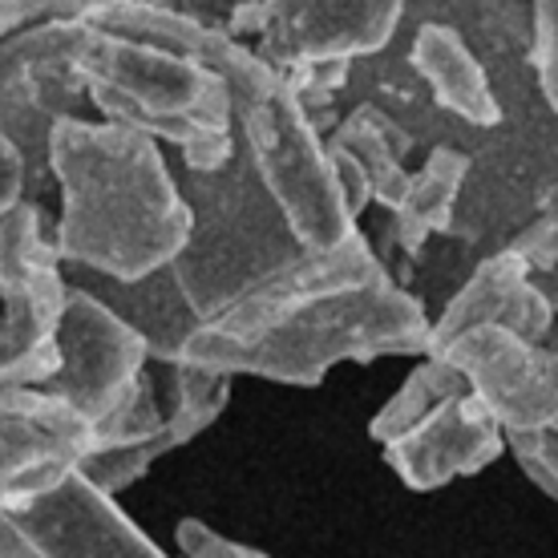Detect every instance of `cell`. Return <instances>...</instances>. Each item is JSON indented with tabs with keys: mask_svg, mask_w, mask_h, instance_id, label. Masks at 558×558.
<instances>
[{
	"mask_svg": "<svg viewBox=\"0 0 558 558\" xmlns=\"http://www.w3.org/2000/svg\"><path fill=\"white\" fill-rule=\"evenodd\" d=\"M514 252L526 255V264H534V267H555L558 264V215L546 219L543 227H534Z\"/></svg>",
	"mask_w": 558,
	"mask_h": 558,
	"instance_id": "19",
	"label": "cell"
},
{
	"mask_svg": "<svg viewBox=\"0 0 558 558\" xmlns=\"http://www.w3.org/2000/svg\"><path fill=\"white\" fill-rule=\"evenodd\" d=\"M13 518L41 558H174L82 470Z\"/></svg>",
	"mask_w": 558,
	"mask_h": 558,
	"instance_id": "12",
	"label": "cell"
},
{
	"mask_svg": "<svg viewBox=\"0 0 558 558\" xmlns=\"http://www.w3.org/2000/svg\"><path fill=\"white\" fill-rule=\"evenodd\" d=\"M94 453V425L45 389H0V510H25Z\"/></svg>",
	"mask_w": 558,
	"mask_h": 558,
	"instance_id": "11",
	"label": "cell"
},
{
	"mask_svg": "<svg viewBox=\"0 0 558 558\" xmlns=\"http://www.w3.org/2000/svg\"><path fill=\"white\" fill-rule=\"evenodd\" d=\"M65 276H70V283L98 295L101 304H110L146 340L154 364L182 361L186 340L203 324L195 316V307L186 304V295H182L179 279H174L170 267H162V271H154L146 279H134V283L89 276V271H77V267H65Z\"/></svg>",
	"mask_w": 558,
	"mask_h": 558,
	"instance_id": "14",
	"label": "cell"
},
{
	"mask_svg": "<svg viewBox=\"0 0 558 558\" xmlns=\"http://www.w3.org/2000/svg\"><path fill=\"white\" fill-rule=\"evenodd\" d=\"M174 179L191 207V239L170 271L198 320L219 316L239 295H247L307 252L259 182L247 150L239 146V134L235 154L219 170H191L174 162Z\"/></svg>",
	"mask_w": 558,
	"mask_h": 558,
	"instance_id": "5",
	"label": "cell"
},
{
	"mask_svg": "<svg viewBox=\"0 0 558 558\" xmlns=\"http://www.w3.org/2000/svg\"><path fill=\"white\" fill-rule=\"evenodd\" d=\"M531 73L546 110L558 113V0L531 4Z\"/></svg>",
	"mask_w": 558,
	"mask_h": 558,
	"instance_id": "15",
	"label": "cell"
},
{
	"mask_svg": "<svg viewBox=\"0 0 558 558\" xmlns=\"http://www.w3.org/2000/svg\"><path fill=\"white\" fill-rule=\"evenodd\" d=\"M150 368V349L110 304L70 283L61 320V364L41 389L61 397L94 429L126 405Z\"/></svg>",
	"mask_w": 558,
	"mask_h": 558,
	"instance_id": "10",
	"label": "cell"
},
{
	"mask_svg": "<svg viewBox=\"0 0 558 558\" xmlns=\"http://www.w3.org/2000/svg\"><path fill=\"white\" fill-rule=\"evenodd\" d=\"M174 543H179L182 558H271L264 550H255V546L210 531L207 522H198V518H182L179 531H174Z\"/></svg>",
	"mask_w": 558,
	"mask_h": 558,
	"instance_id": "17",
	"label": "cell"
},
{
	"mask_svg": "<svg viewBox=\"0 0 558 558\" xmlns=\"http://www.w3.org/2000/svg\"><path fill=\"white\" fill-rule=\"evenodd\" d=\"M70 37L94 118L138 130L191 170H219L235 154V37L158 0H89L70 16Z\"/></svg>",
	"mask_w": 558,
	"mask_h": 558,
	"instance_id": "2",
	"label": "cell"
},
{
	"mask_svg": "<svg viewBox=\"0 0 558 558\" xmlns=\"http://www.w3.org/2000/svg\"><path fill=\"white\" fill-rule=\"evenodd\" d=\"M392 474L429 494L458 477L482 474L506 453V429L441 356H417L401 389L368 425Z\"/></svg>",
	"mask_w": 558,
	"mask_h": 558,
	"instance_id": "6",
	"label": "cell"
},
{
	"mask_svg": "<svg viewBox=\"0 0 558 558\" xmlns=\"http://www.w3.org/2000/svg\"><path fill=\"white\" fill-rule=\"evenodd\" d=\"M506 449L518 461V470L531 477L550 502H558V425L531 433H506Z\"/></svg>",
	"mask_w": 558,
	"mask_h": 558,
	"instance_id": "16",
	"label": "cell"
},
{
	"mask_svg": "<svg viewBox=\"0 0 558 558\" xmlns=\"http://www.w3.org/2000/svg\"><path fill=\"white\" fill-rule=\"evenodd\" d=\"M433 316L364 227L332 252H304L195 328L182 361L223 373L312 389L336 364L425 356Z\"/></svg>",
	"mask_w": 558,
	"mask_h": 558,
	"instance_id": "1",
	"label": "cell"
},
{
	"mask_svg": "<svg viewBox=\"0 0 558 558\" xmlns=\"http://www.w3.org/2000/svg\"><path fill=\"white\" fill-rule=\"evenodd\" d=\"M61 198V264L134 283L179 259L191 239V207L170 154L154 138L101 118H65L49 142Z\"/></svg>",
	"mask_w": 558,
	"mask_h": 558,
	"instance_id": "3",
	"label": "cell"
},
{
	"mask_svg": "<svg viewBox=\"0 0 558 558\" xmlns=\"http://www.w3.org/2000/svg\"><path fill=\"white\" fill-rule=\"evenodd\" d=\"M474 324H510V328L526 336L558 332V312L538 292L526 255L506 247V252L477 259L474 271L453 288L446 304L437 307L429 328V344L449 340V336L465 332Z\"/></svg>",
	"mask_w": 558,
	"mask_h": 558,
	"instance_id": "13",
	"label": "cell"
},
{
	"mask_svg": "<svg viewBox=\"0 0 558 558\" xmlns=\"http://www.w3.org/2000/svg\"><path fill=\"white\" fill-rule=\"evenodd\" d=\"M0 558H41L9 510H0Z\"/></svg>",
	"mask_w": 558,
	"mask_h": 558,
	"instance_id": "20",
	"label": "cell"
},
{
	"mask_svg": "<svg viewBox=\"0 0 558 558\" xmlns=\"http://www.w3.org/2000/svg\"><path fill=\"white\" fill-rule=\"evenodd\" d=\"M526 4H546V0H526Z\"/></svg>",
	"mask_w": 558,
	"mask_h": 558,
	"instance_id": "21",
	"label": "cell"
},
{
	"mask_svg": "<svg viewBox=\"0 0 558 558\" xmlns=\"http://www.w3.org/2000/svg\"><path fill=\"white\" fill-rule=\"evenodd\" d=\"M89 0H0V45L45 21H61V16H77Z\"/></svg>",
	"mask_w": 558,
	"mask_h": 558,
	"instance_id": "18",
	"label": "cell"
},
{
	"mask_svg": "<svg viewBox=\"0 0 558 558\" xmlns=\"http://www.w3.org/2000/svg\"><path fill=\"white\" fill-rule=\"evenodd\" d=\"M231 98H235V134L247 150L255 174L276 198L292 235L307 252H332L361 231L352 215L349 191L340 179L328 134L307 113L292 85L239 41L231 61Z\"/></svg>",
	"mask_w": 558,
	"mask_h": 558,
	"instance_id": "4",
	"label": "cell"
},
{
	"mask_svg": "<svg viewBox=\"0 0 558 558\" xmlns=\"http://www.w3.org/2000/svg\"><path fill=\"white\" fill-rule=\"evenodd\" d=\"M425 356L453 364L506 433L558 425V332L526 336L510 324H474L429 344Z\"/></svg>",
	"mask_w": 558,
	"mask_h": 558,
	"instance_id": "9",
	"label": "cell"
},
{
	"mask_svg": "<svg viewBox=\"0 0 558 558\" xmlns=\"http://www.w3.org/2000/svg\"><path fill=\"white\" fill-rule=\"evenodd\" d=\"M70 276L57 252L49 203L0 219V389H41L61 364Z\"/></svg>",
	"mask_w": 558,
	"mask_h": 558,
	"instance_id": "8",
	"label": "cell"
},
{
	"mask_svg": "<svg viewBox=\"0 0 558 558\" xmlns=\"http://www.w3.org/2000/svg\"><path fill=\"white\" fill-rule=\"evenodd\" d=\"M558 215V113L546 101H518L474 154L461 186L449 247L470 264L518 247Z\"/></svg>",
	"mask_w": 558,
	"mask_h": 558,
	"instance_id": "7",
	"label": "cell"
}]
</instances>
